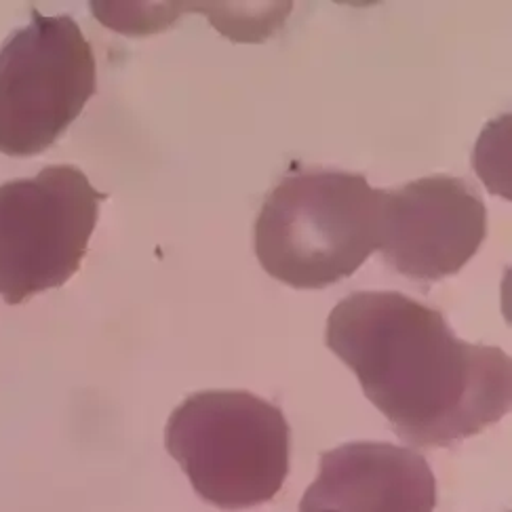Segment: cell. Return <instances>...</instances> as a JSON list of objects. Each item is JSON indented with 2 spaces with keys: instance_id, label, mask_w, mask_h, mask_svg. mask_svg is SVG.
Returning a JSON list of instances; mask_svg holds the SVG:
<instances>
[{
  "instance_id": "cell-5",
  "label": "cell",
  "mask_w": 512,
  "mask_h": 512,
  "mask_svg": "<svg viewBox=\"0 0 512 512\" xmlns=\"http://www.w3.org/2000/svg\"><path fill=\"white\" fill-rule=\"evenodd\" d=\"M108 194L72 165L0 186V295L15 306L81 268Z\"/></svg>"
},
{
  "instance_id": "cell-6",
  "label": "cell",
  "mask_w": 512,
  "mask_h": 512,
  "mask_svg": "<svg viewBox=\"0 0 512 512\" xmlns=\"http://www.w3.org/2000/svg\"><path fill=\"white\" fill-rule=\"evenodd\" d=\"M485 236V203L462 177L430 175L380 190L376 251L411 281L435 283L458 274Z\"/></svg>"
},
{
  "instance_id": "cell-3",
  "label": "cell",
  "mask_w": 512,
  "mask_h": 512,
  "mask_svg": "<svg viewBox=\"0 0 512 512\" xmlns=\"http://www.w3.org/2000/svg\"><path fill=\"white\" fill-rule=\"evenodd\" d=\"M165 445L196 494L222 510L270 502L289 475L283 411L245 390H205L177 407Z\"/></svg>"
},
{
  "instance_id": "cell-2",
  "label": "cell",
  "mask_w": 512,
  "mask_h": 512,
  "mask_svg": "<svg viewBox=\"0 0 512 512\" xmlns=\"http://www.w3.org/2000/svg\"><path fill=\"white\" fill-rule=\"evenodd\" d=\"M380 190L359 173L300 169L274 186L255 220L262 268L295 289L352 277L378 249Z\"/></svg>"
},
{
  "instance_id": "cell-1",
  "label": "cell",
  "mask_w": 512,
  "mask_h": 512,
  "mask_svg": "<svg viewBox=\"0 0 512 512\" xmlns=\"http://www.w3.org/2000/svg\"><path fill=\"white\" fill-rule=\"evenodd\" d=\"M325 342L409 445L451 447L510 411L508 354L460 340L439 310L409 295H348L329 312Z\"/></svg>"
},
{
  "instance_id": "cell-7",
  "label": "cell",
  "mask_w": 512,
  "mask_h": 512,
  "mask_svg": "<svg viewBox=\"0 0 512 512\" xmlns=\"http://www.w3.org/2000/svg\"><path fill=\"white\" fill-rule=\"evenodd\" d=\"M437 479L418 451L359 441L329 449L300 512H432Z\"/></svg>"
},
{
  "instance_id": "cell-4",
  "label": "cell",
  "mask_w": 512,
  "mask_h": 512,
  "mask_svg": "<svg viewBox=\"0 0 512 512\" xmlns=\"http://www.w3.org/2000/svg\"><path fill=\"white\" fill-rule=\"evenodd\" d=\"M95 91V55L81 26L32 11V22L0 49V154L45 152Z\"/></svg>"
}]
</instances>
